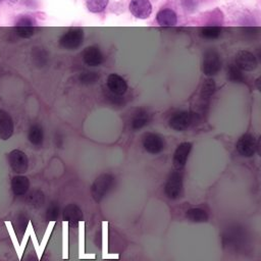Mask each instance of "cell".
<instances>
[{"instance_id": "29", "label": "cell", "mask_w": 261, "mask_h": 261, "mask_svg": "<svg viewBox=\"0 0 261 261\" xmlns=\"http://www.w3.org/2000/svg\"><path fill=\"white\" fill-rule=\"evenodd\" d=\"M59 207L57 204L52 203L47 209V218L49 221H54L58 217Z\"/></svg>"}, {"instance_id": "13", "label": "cell", "mask_w": 261, "mask_h": 261, "mask_svg": "<svg viewBox=\"0 0 261 261\" xmlns=\"http://www.w3.org/2000/svg\"><path fill=\"white\" fill-rule=\"evenodd\" d=\"M14 120L5 110L0 109V139L8 140L14 134Z\"/></svg>"}, {"instance_id": "2", "label": "cell", "mask_w": 261, "mask_h": 261, "mask_svg": "<svg viewBox=\"0 0 261 261\" xmlns=\"http://www.w3.org/2000/svg\"><path fill=\"white\" fill-rule=\"evenodd\" d=\"M221 69L220 55L214 49H209L203 55L202 71L208 77L216 74Z\"/></svg>"}, {"instance_id": "30", "label": "cell", "mask_w": 261, "mask_h": 261, "mask_svg": "<svg viewBox=\"0 0 261 261\" xmlns=\"http://www.w3.org/2000/svg\"><path fill=\"white\" fill-rule=\"evenodd\" d=\"M28 236H29V228L27 229L26 233H24V240H23L22 244L20 245V248H21V253H22V255H23V253H24V246H26V242H27V239H28Z\"/></svg>"}, {"instance_id": "14", "label": "cell", "mask_w": 261, "mask_h": 261, "mask_svg": "<svg viewBox=\"0 0 261 261\" xmlns=\"http://www.w3.org/2000/svg\"><path fill=\"white\" fill-rule=\"evenodd\" d=\"M106 84L109 91L116 95H123L128 90L127 82L118 73L109 74Z\"/></svg>"}, {"instance_id": "19", "label": "cell", "mask_w": 261, "mask_h": 261, "mask_svg": "<svg viewBox=\"0 0 261 261\" xmlns=\"http://www.w3.org/2000/svg\"><path fill=\"white\" fill-rule=\"evenodd\" d=\"M149 121V115L144 109H140L135 114L132 119V129L133 130H140L145 127Z\"/></svg>"}, {"instance_id": "24", "label": "cell", "mask_w": 261, "mask_h": 261, "mask_svg": "<svg viewBox=\"0 0 261 261\" xmlns=\"http://www.w3.org/2000/svg\"><path fill=\"white\" fill-rule=\"evenodd\" d=\"M215 91V83L213 79H207L201 88V97L203 99H209Z\"/></svg>"}, {"instance_id": "1", "label": "cell", "mask_w": 261, "mask_h": 261, "mask_svg": "<svg viewBox=\"0 0 261 261\" xmlns=\"http://www.w3.org/2000/svg\"><path fill=\"white\" fill-rule=\"evenodd\" d=\"M115 184V178L111 176L110 173H103V175L99 176L94 184L92 185L91 193L96 202L101 201L105 197V195L108 193V191L113 188Z\"/></svg>"}, {"instance_id": "7", "label": "cell", "mask_w": 261, "mask_h": 261, "mask_svg": "<svg viewBox=\"0 0 261 261\" xmlns=\"http://www.w3.org/2000/svg\"><path fill=\"white\" fill-rule=\"evenodd\" d=\"M131 14L140 20H146L152 14V5L149 0H131Z\"/></svg>"}, {"instance_id": "26", "label": "cell", "mask_w": 261, "mask_h": 261, "mask_svg": "<svg viewBox=\"0 0 261 261\" xmlns=\"http://www.w3.org/2000/svg\"><path fill=\"white\" fill-rule=\"evenodd\" d=\"M5 225L7 227V231L10 235V238H11V241H12V244H14L15 248H16V250H17V253L19 255V259L21 260L22 259V253H21V249H20V245L18 243V240H17V237H16V234H15V231L14 229H12V226H11V222L10 221H5Z\"/></svg>"}, {"instance_id": "4", "label": "cell", "mask_w": 261, "mask_h": 261, "mask_svg": "<svg viewBox=\"0 0 261 261\" xmlns=\"http://www.w3.org/2000/svg\"><path fill=\"white\" fill-rule=\"evenodd\" d=\"M196 116L188 111H181L173 115L169 119V127L175 131L182 132L187 130L192 123L195 121Z\"/></svg>"}, {"instance_id": "16", "label": "cell", "mask_w": 261, "mask_h": 261, "mask_svg": "<svg viewBox=\"0 0 261 261\" xmlns=\"http://www.w3.org/2000/svg\"><path fill=\"white\" fill-rule=\"evenodd\" d=\"M30 188V181L24 176H16L11 179V191L17 196H23Z\"/></svg>"}, {"instance_id": "17", "label": "cell", "mask_w": 261, "mask_h": 261, "mask_svg": "<svg viewBox=\"0 0 261 261\" xmlns=\"http://www.w3.org/2000/svg\"><path fill=\"white\" fill-rule=\"evenodd\" d=\"M64 219L70 222L71 225H77L83 219V213L76 204H70L64 210Z\"/></svg>"}, {"instance_id": "6", "label": "cell", "mask_w": 261, "mask_h": 261, "mask_svg": "<svg viewBox=\"0 0 261 261\" xmlns=\"http://www.w3.org/2000/svg\"><path fill=\"white\" fill-rule=\"evenodd\" d=\"M183 188V177L179 171L172 172L167 179L165 187L166 195L169 199H177L181 195Z\"/></svg>"}, {"instance_id": "8", "label": "cell", "mask_w": 261, "mask_h": 261, "mask_svg": "<svg viewBox=\"0 0 261 261\" xmlns=\"http://www.w3.org/2000/svg\"><path fill=\"white\" fill-rule=\"evenodd\" d=\"M236 148H237V151L242 156H245V157L253 156L257 148V144H256V140L254 138V136L251 134L243 135L238 140Z\"/></svg>"}, {"instance_id": "22", "label": "cell", "mask_w": 261, "mask_h": 261, "mask_svg": "<svg viewBox=\"0 0 261 261\" xmlns=\"http://www.w3.org/2000/svg\"><path fill=\"white\" fill-rule=\"evenodd\" d=\"M228 77L234 83H243L245 81L242 70L236 65H232L228 69Z\"/></svg>"}, {"instance_id": "5", "label": "cell", "mask_w": 261, "mask_h": 261, "mask_svg": "<svg viewBox=\"0 0 261 261\" xmlns=\"http://www.w3.org/2000/svg\"><path fill=\"white\" fill-rule=\"evenodd\" d=\"M8 163L11 169L17 173H24L29 167V159L26 153L18 149L12 150L8 154Z\"/></svg>"}, {"instance_id": "23", "label": "cell", "mask_w": 261, "mask_h": 261, "mask_svg": "<svg viewBox=\"0 0 261 261\" xmlns=\"http://www.w3.org/2000/svg\"><path fill=\"white\" fill-rule=\"evenodd\" d=\"M221 34V29L219 27H205L201 29V36L208 40L217 39Z\"/></svg>"}, {"instance_id": "12", "label": "cell", "mask_w": 261, "mask_h": 261, "mask_svg": "<svg viewBox=\"0 0 261 261\" xmlns=\"http://www.w3.org/2000/svg\"><path fill=\"white\" fill-rule=\"evenodd\" d=\"M83 60L87 66L98 67L103 63V54L98 47L89 46L84 49Z\"/></svg>"}, {"instance_id": "9", "label": "cell", "mask_w": 261, "mask_h": 261, "mask_svg": "<svg viewBox=\"0 0 261 261\" xmlns=\"http://www.w3.org/2000/svg\"><path fill=\"white\" fill-rule=\"evenodd\" d=\"M143 147L147 152L157 154L164 150L165 140L157 134L148 133L143 138Z\"/></svg>"}, {"instance_id": "3", "label": "cell", "mask_w": 261, "mask_h": 261, "mask_svg": "<svg viewBox=\"0 0 261 261\" xmlns=\"http://www.w3.org/2000/svg\"><path fill=\"white\" fill-rule=\"evenodd\" d=\"M84 40V33L81 28H71L60 37L59 44L68 50H76Z\"/></svg>"}, {"instance_id": "27", "label": "cell", "mask_w": 261, "mask_h": 261, "mask_svg": "<svg viewBox=\"0 0 261 261\" xmlns=\"http://www.w3.org/2000/svg\"><path fill=\"white\" fill-rule=\"evenodd\" d=\"M15 30H16L17 35L24 39L31 38L35 32L34 27H16Z\"/></svg>"}, {"instance_id": "28", "label": "cell", "mask_w": 261, "mask_h": 261, "mask_svg": "<svg viewBox=\"0 0 261 261\" xmlns=\"http://www.w3.org/2000/svg\"><path fill=\"white\" fill-rule=\"evenodd\" d=\"M35 21L29 16H22L16 23V27H34Z\"/></svg>"}, {"instance_id": "10", "label": "cell", "mask_w": 261, "mask_h": 261, "mask_svg": "<svg viewBox=\"0 0 261 261\" xmlns=\"http://www.w3.org/2000/svg\"><path fill=\"white\" fill-rule=\"evenodd\" d=\"M257 59L253 53L247 50H241L236 55V66L242 71H251L257 68Z\"/></svg>"}, {"instance_id": "21", "label": "cell", "mask_w": 261, "mask_h": 261, "mask_svg": "<svg viewBox=\"0 0 261 261\" xmlns=\"http://www.w3.org/2000/svg\"><path fill=\"white\" fill-rule=\"evenodd\" d=\"M108 2L109 0H86V5L93 14H98L106 8Z\"/></svg>"}, {"instance_id": "20", "label": "cell", "mask_w": 261, "mask_h": 261, "mask_svg": "<svg viewBox=\"0 0 261 261\" xmlns=\"http://www.w3.org/2000/svg\"><path fill=\"white\" fill-rule=\"evenodd\" d=\"M187 218L193 222H204L208 220V214L201 208H191L186 214Z\"/></svg>"}, {"instance_id": "25", "label": "cell", "mask_w": 261, "mask_h": 261, "mask_svg": "<svg viewBox=\"0 0 261 261\" xmlns=\"http://www.w3.org/2000/svg\"><path fill=\"white\" fill-rule=\"evenodd\" d=\"M97 80H99V74L95 71H84L80 74V81L83 84H94Z\"/></svg>"}, {"instance_id": "11", "label": "cell", "mask_w": 261, "mask_h": 261, "mask_svg": "<svg viewBox=\"0 0 261 261\" xmlns=\"http://www.w3.org/2000/svg\"><path fill=\"white\" fill-rule=\"evenodd\" d=\"M191 149L192 144L189 142H184L178 146L175 154H173V166L176 167V169L180 170L186 166Z\"/></svg>"}, {"instance_id": "18", "label": "cell", "mask_w": 261, "mask_h": 261, "mask_svg": "<svg viewBox=\"0 0 261 261\" xmlns=\"http://www.w3.org/2000/svg\"><path fill=\"white\" fill-rule=\"evenodd\" d=\"M43 138H44V134L41 126L39 125L31 126L28 133L29 141L35 146H41L43 143Z\"/></svg>"}, {"instance_id": "15", "label": "cell", "mask_w": 261, "mask_h": 261, "mask_svg": "<svg viewBox=\"0 0 261 261\" xmlns=\"http://www.w3.org/2000/svg\"><path fill=\"white\" fill-rule=\"evenodd\" d=\"M156 21L159 26L173 27V26H176L178 23V18L175 11L169 8H165L157 12Z\"/></svg>"}]
</instances>
